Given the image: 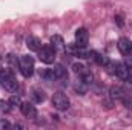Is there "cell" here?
<instances>
[{
    "label": "cell",
    "instance_id": "10",
    "mask_svg": "<svg viewBox=\"0 0 132 130\" xmlns=\"http://www.w3.org/2000/svg\"><path fill=\"white\" fill-rule=\"evenodd\" d=\"M52 69L57 77V81H68V70L63 64H55Z\"/></svg>",
    "mask_w": 132,
    "mask_h": 130
},
{
    "label": "cell",
    "instance_id": "12",
    "mask_svg": "<svg viewBox=\"0 0 132 130\" xmlns=\"http://www.w3.org/2000/svg\"><path fill=\"white\" fill-rule=\"evenodd\" d=\"M26 46H28V49L29 51H34V52H38L40 51V48H42V41L37 38V37H28V40H26Z\"/></svg>",
    "mask_w": 132,
    "mask_h": 130
},
{
    "label": "cell",
    "instance_id": "7",
    "mask_svg": "<svg viewBox=\"0 0 132 130\" xmlns=\"http://www.w3.org/2000/svg\"><path fill=\"white\" fill-rule=\"evenodd\" d=\"M89 41V32L86 28H78L75 31V46L77 48H86Z\"/></svg>",
    "mask_w": 132,
    "mask_h": 130
},
{
    "label": "cell",
    "instance_id": "15",
    "mask_svg": "<svg viewBox=\"0 0 132 130\" xmlns=\"http://www.w3.org/2000/svg\"><path fill=\"white\" fill-rule=\"evenodd\" d=\"M51 44L55 48V49H63L65 48V41L60 35H52L51 37Z\"/></svg>",
    "mask_w": 132,
    "mask_h": 130
},
{
    "label": "cell",
    "instance_id": "14",
    "mask_svg": "<svg viewBox=\"0 0 132 130\" xmlns=\"http://www.w3.org/2000/svg\"><path fill=\"white\" fill-rule=\"evenodd\" d=\"M31 97H32L34 103H43V101L46 99L45 92H43V90H40V89H34L32 94H31Z\"/></svg>",
    "mask_w": 132,
    "mask_h": 130
},
{
    "label": "cell",
    "instance_id": "18",
    "mask_svg": "<svg viewBox=\"0 0 132 130\" xmlns=\"http://www.w3.org/2000/svg\"><path fill=\"white\" fill-rule=\"evenodd\" d=\"M6 60H8V63H9L11 66H17V58H15L14 54H9V55L6 57Z\"/></svg>",
    "mask_w": 132,
    "mask_h": 130
},
{
    "label": "cell",
    "instance_id": "4",
    "mask_svg": "<svg viewBox=\"0 0 132 130\" xmlns=\"http://www.w3.org/2000/svg\"><path fill=\"white\" fill-rule=\"evenodd\" d=\"M72 70H74L75 75H78L81 78V83H85V84H91L92 83L94 75H92V72L83 64V63H74L72 64Z\"/></svg>",
    "mask_w": 132,
    "mask_h": 130
},
{
    "label": "cell",
    "instance_id": "17",
    "mask_svg": "<svg viewBox=\"0 0 132 130\" xmlns=\"http://www.w3.org/2000/svg\"><path fill=\"white\" fill-rule=\"evenodd\" d=\"M8 104L11 106V107H20V104H22V101H20V97H17V95H12V97L8 99Z\"/></svg>",
    "mask_w": 132,
    "mask_h": 130
},
{
    "label": "cell",
    "instance_id": "20",
    "mask_svg": "<svg viewBox=\"0 0 132 130\" xmlns=\"http://www.w3.org/2000/svg\"><path fill=\"white\" fill-rule=\"evenodd\" d=\"M115 20H117V23H118V26H123V18H121L120 15H115Z\"/></svg>",
    "mask_w": 132,
    "mask_h": 130
},
{
    "label": "cell",
    "instance_id": "2",
    "mask_svg": "<svg viewBox=\"0 0 132 130\" xmlns=\"http://www.w3.org/2000/svg\"><path fill=\"white\" fill-rule=\"evenodd\" d=\"M57 57V49L52 44H43L38 51V58L45 64H52Z\"/></svg>",
    "mask_w": 132,
    "mask_h": 130
},
{
    "label": "cell",
    "instance_id": "21",
    "mask_svg": "<svg viewBox=\"0 0 132 130\" xmlns=\"http://www.w3.org/2000/svg\"><path fill=\"white\" fill-rule=\"evenodd\" d=\"M0 61H2V57H0Z\"/></svg>",
    "mask_w": 132,
    "mask_h": 130
},
{
    "label": "cell",
    "instance_id": "8",
    "mask_svg": "<svg viewBox=\"0 0 132 130\" xmlns=\"http://www.w3.org/2000/svg\"><path fill=\"white\" fill-rule=\"evenodd\" d=\"M117 48H118L121 55H128V54L132 52V41L129 38H126V37H121L118 40V43H117Z\"/></svg>",
    "mask_w": 132,
    "mask_h": 130
},
{
    "label": "cell",
    "instance_id": "5",
    "mask_svg": "<svg viewBox=\"0 0 132 130\" xmlns=\"http://www.w3.org/2000/svg\"><path fill=\"white\" fill-rule=\"evenodd\" d=\"M52 106H54L57 110L65 112V110L69 109L71 101H69V98L66 97L63 92H57V94H54V97H52Z\"/></svg>",
    "mask_w": 132,
    "mask_h": 130
},
{
    "label": "cell",
    "instance_id": "16",
    "mask_svg": "<svg viewBox=\"0 0 132 130\" xmlns=\"http://www.w3.org/2000/svg\"><path fill=\"white\" fill-rule=\"evenodd\" d=\"M94 61H95L98 66H108L109 64V57L104 55V54H97L95 58H94Z\"/></svg>",
    "mask_w": 132,
    "mask_h": 130
},
{
    "label": "cell",
    "instance_id": "1",
    "mask_svg": "<svg viewBox=\"0 0 132 130\" xmlns=\"http://www.w3.org/2000/svg\"><path fill=\"white\" fill-rule=\"evenodd\" d=\"M0 84L8 92L14 94V92L19 90V83H17V80L14 78V75L9 69H0Z\"/></svg>",
    "mask_w": 132,
    "mask_h": 130
},
{
    "label": "cell",
    "instance_id": "19",
    "mask_svg": "<svg viewBox=\"0 0 132 130\" xmlns=\"http://www.w3.org/2000/svg\"><path fill=\"white\" fill-rule=\"evenodd\" d=\"M125 81H126L128 84H131V86H132V72H131V70H129V73H128V77L125 78Z\"/></svg>",
    "mask_w": 132,
    "mask_h": 130
},
{
    "label": "cell",
    "instance_id": "13",
    "mask_svg": "<svg viewBox=\"0 0 132 130\" xmlns=\"http://www.w3.org/2000/svg\"><path fill=\"white\" fill-rule=\"evenodd\" d=\"M40 77H42L45 81H49V83L57 81V77H55V73H54V69H43V70H40Z\"/></svg>",
    "mask_w": 132,
    "mask_h": 130
},
{
    "label": "cell",
    "instance_id": "11",
    "mask_svg": "<svg viewBox=\"0 0 132 130\" xmlns=\"http://www.w3.org/2000/svg\"><path fill=\"white\" fill-rule=\"evenodd\" d=\"M126 90L123 89V87H120V86H115V87H111V97L114 98V99H120V101H126Z\"/></svg>",
    "mask_w": 132,
    "mask_h": 130
},
{
    "label": "cell",
    "instance_id": "9",
    "mask_svg": "<svg viewBox=\"0 0 132 130\" xmlns=\"http://www.w3.org/2000/svg\"><path fill=\"white\" fill-rule=\"evenodd\" d=\"M20 112L26 116V118H35L37 116V109L32 103L26 101V103H22L20 104Z\"/></svg>",
    "mask_w": 132,
    "mask_h": 130
},
{
    "label": "cell",
    "instance_id": "3",
    "mask_svg": "<svg viewBox=\"0 0 132 130\" xmlns=\"http://www.w3.org/2000/svg\"><path fill=\"white\" fill-rule=\"evenodd\" d=\"M34 58L31 55H22L20 58H19V70H20V73L25 77V78H29V77H32L34 73Z\"/></svg>",
    "mask_w": 132,
    "mask_h": 130
},
{
    "label": "cell",
    "instance_id": "6",
    "mask_svg": "<svg viewBox=\"0 0 132 130\" xmlns=\"http://www.w3.org/2000/svg\"><path fill=\"white\" fill-rule=\"evenodd\" d=\"M111 73H114L120 80H125L128 77V73H129V67L126 66V63L114 61V63H111Z\"/></svg>",
    "mask_w": 132,
    "mask_h": 130
}]
</instances>
